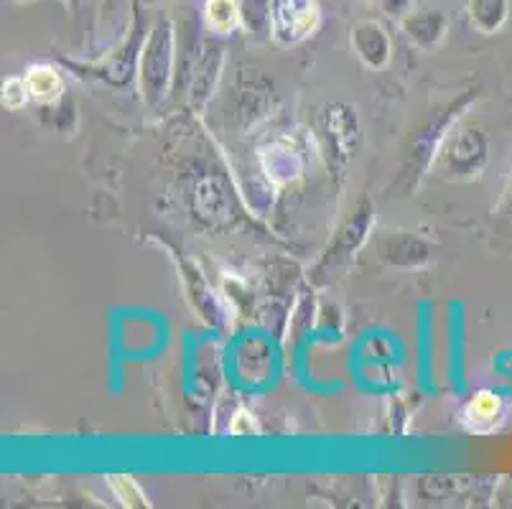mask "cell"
Returning <instances> with one entry per match:
<instances>
[{
  "label": "cell",
  "instance_id": "1",
  "mask_svg": "<svg viewBox=\"0 0 512 509\" xmlns=\"http://www.w3.org/2000/svg\"><path fill=\"white\" fill-rule=\"evenodd\" d=\"M26 84H29V92L36 97V100H51V97H57L59 87H62L57 72H54V69H49V67H34V69H31Z\"/></svg>",
  "mask_w": 512,
  "mask_h": 509
},
{
  "label": "cell",
  "instance_id": "5",
  "mask_svg": "<svg viewBox=\"0 0 512 509\" xmlns=\"http://www.w3.org/2000/svg\"><path fill=\"white\" fill-rule=\"evenodd\" d=\"M507 214L512 217V191H510V196H507Z\"/></svg>",
  "mask_w": 512,
  "mask_h": 509
},
{
  "label": "cell",
  "instance_id": "3",
  "mask_svg": "<svg viewBox=\"0 0 512 509\" xmlns=\"http://www.w3.org/2000/svg\"><path fill=\"white\" fill-rule=\"evenodd\" d=\"M26 92H29V84L21 82V79H11V82L3 87V102H6V107H21L23 102H26Z\"/></svg>",
  "mask_w": 512,
  "mask_h": 509
},
{
  "label": "cell",
  "instance_id": "2",
  "mask_svg": "<svg viewBox=\"0 0 512 509\" xmlns=\"http://www.w3.org/2000/svg\"><path fill=\"white\" fill-rule=\"evenodd\" d=\"M500 415V400L495 395H479L477 400H472V405L467 408V418H477V423L482 420H492Z\"/></svg>",
  "mask_w": 512,
  "mask_h": 509
},
{
  "label": "cell",
  "instance_id": "4",
  "mask_svg": "<svg viewBox=\"0 0 512 509\" xmlns=\"http://www.w3.org/2000/svg\"><path fill=\"white\" fill-rule=\"evenodd\" d=\"M115 492L120 494V499H123L125 504H136L138 499H143L141 489L130 482V479H123V476H115Z\"/></svg>",
  "mask_w": 512,
  "mask_h": 509
}]
</instances>
